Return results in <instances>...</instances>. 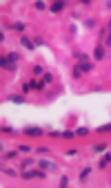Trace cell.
Returning <instances> with one entry per match:
<instances>
[{"label":"cell","mask_w":111,"mask_h":188,"mask_svg":"<svg viewBox=\"0 0 111 188\" xmlns=\"http://www.w3.org/2000/svg\"><path fill=\"white\" fill-rule=\"evenodd\" d=\"M36 177H44V170L42 168H38V170H22V179H36Z\"/></svg>","instance_id":"cell-1"},{"label":"cell","mask_w":111,"mask_h":188,"mask_svg":"<svg viewBox=\"0 0 111 188\" xmlns=\"http://www.w3.org/2000/svg\"><path fill=\"white\" fill-rule=\"evenodd\" d=\"M0 67H2V70H9V72H16V70H18L16 63L9 61V56H2V58H0Z\"/></svg>","instance_id":"cell-2"},{"label":"cell","mask_w":111,"mask_h":188,"mask_svg":"<svg viewBox=\"0 0 111 188\" xmlns=\"http://www.w3.org/2000/svg\"><path fill=\"white\" fill-rule=\"evenodd\" d=\"M22 132H25V135H29V137H40L44 130H42V128H38V126H27Z\"/></svg>","instance_id":"cell-3"},{"label":"cell","mask_w":111,"mask_h":188,"mask_svg":"<svg viewBox=\"0 0 111 188\" xmlns=\"http://www.w3.org/2000/svg\"><path fill=\"white\" fill-rule=\"evenodd\" d=\"M49 11H51V14H60V11H64V2H62V0H56V2L49 7Z\"/></svg>","instance_id":"cell-4"},{"label":"cell","mask_w":111,"mask_h":188,"mask_svg":"<svg viewBox=\"0 0 111 188\" xmlns=\"http://www.w3.org/2000/svg\"><path fill=\"white\" fill-rule=\"evenodd\" d=\"M20 45L25 47V49H29V52L36 47V45H33V38H27V36H22V38H20Z\"/></svg>","instance_id":"cell-5"},{"label":"cell","mask_w":111,"mask_h":188,"mask_svg":"<svg viewBox=\"0 0 111 188\" xmlns=\"http://www.w3.org/2000/svg\"><path fill=\"white\" fill-rule=\"evenodd\" d=\"M109 164H111V152H105V155H102V159L98 161V168H107Z\"/></svg>","instance_id":"cell-6"},{"label":"cell","mask_w":111,"mask_h":188,"mask_svg":"<svg viewBox=\"0 0 111 188\" xmlns=\"http://www.w3.org/2000/svg\"><path fill=\"white\" fill-rule=\"evenodd\" d=\"M29 85H31V90H36V92H42V90H44V81H36V79H33Z\"/></svg>","instance_id":"cell-7"},{"label":"cell","mask_w":111,"mask_h":188,"mask_svg":"<svg viewBox=\"0 0 111 188\" xmlns=\"http://www.w3.org/2000/svg\"><path fill=\"white\" fill-rule=\"evenodd\" d=\"M38 166L42 168V170H53V168H56L51 161H47V159H40V161H38Z\"/></svg>","instance_id":"cell-8"},{"label":"cell","mask_w":111,"mask_h":188,"mask_svg":"<svg viewBox=\"0 0 111 188\" xmlns=\"http://www.w3.org/2000/svg\"><path fill=\"white\" fill-rule=\"evenodd\" d=\"M7 101H11V103H25V96H20V94H9Z\"/></svg>","instance_id":"cell-9"},{"label":"cell","mask_w":111,"mask_h":188,"mask_svg":"<svg viewBox=\"0 0 111 188\" xmlns=\"http://www.w3.org/2000/svg\"><path fill=\"white\" fill-rule=\"evenodd\" d=\"M94 58H105V47L102 45H98L94 49Z\"/></svg>","instance_id":"cell-10"},{"label":"cell","mask_w":111,"mask_h":188,"mask_svg":"<svg viewBox=\"0 0 111 188\" xmlns=\"http://www.w3.org/2000/svg\"><path fill=\"white\" fill-rule=\"evenodd\" d=\"M78 67H80L82 72H91V70H94V63H91V61H87V63H78Z\"/></svg>","instance_id":"cell-11"},{"label":"cell","mask_w":111,"mask_h":188,"mask_svg":"<svg viewBox=\"0 0 111 188\" xmlns=\"http://www.w3.org/2000/svg\"><path fill=\"white\" fill-rule=\"evenodd\" d=\"M73 58H76L78 63H87V61H89V56H87V54H82V52H76V54H73Z\"/></svg>","instance_id":"cell-12"},{"label":"cell","mask_w":111,"mask_h":188,"mask_svg":"<svg viewBox=\"0 0 111 188\" xmlns=\"http://www.w3.org/2000/svg\"><path fill=\"white\" fill-rule=\"evenodd\" d=\"M105 45L111 47V20L107 23V38H105Z\"/></svg>","instance_id":"cell-13"},{"label":"cell","mask_w":111,"mask_h":188,"mask_svg":"<svg viewBox=\"0 0 111 188\" xmlns=\"http://www.w3.org/2000/svg\"><path fill=\"white\" fill-rule=\"evenodd\" d=\"M89 175H91V166H87L85 170L80 173V182H87V177H89Z\"/></svg>","instance_id":"cell-14"},{"label":"cell","mask_w":111,"mask_h":188,"mask_svg":"<svg viewBox=\"0 0 111 188\" xmlns=\"http://www.w3.org/2000/svg\"><path fill=\"white\" fill-rule=\"evenodd\" d=\"M31 72H33V76H42V74H44V70L40 67V65H33V67H31Z\"/></svg>","instance_id":"cell-15"},{"label":"cell","mask_w":111,"mask_h":188,"mask_svg":"<svg viewBox=\"0 0 111 188\" xmlns=\"http://www.w3.org/2000/svg\"><path fill=\"white\" fill-rule=\"evenodd\" d=\"M42 81H44V85H47V83H53V74L44 72V74H42Z\"/></svg>","instance_id":"cell-16"},{"label":"cell","mask_w":111,"mask_h":188,"mask_svg":"<svg viewBox=\"0 0 111 188\" xmlns=\"http://www.w3.org/2000/svg\"><path fill=\"white\" fill-rule=\"evenodd\" d=\"M107 148H109L107 143H98V146H94V152H105Z\"/></svg>","instance_id":"cell-17"},{"label":"cell","mask_w":111,"mask_h":188,"mask_svg":"<svg viewBox=\"0 0 111 188\" xmlns=\"http://www.w3.org/2000/svg\"><path fill=\"white\" fill-rule=\"evenodd\" d=\"M76 135H78V137H87V135H89V128H78Z\"/></svg>","instance_id":"cell-18"},{"label":"cell","mask_w":111,"mask_h":188,"mask_svg":"<svg viewBox=\"0 0 111 188\" xmlns=\"http://www.w3.org/2000/svg\"><path fill=\"white\" fill-rule=\"evenodd\" d=\"M73 137H76L73 130H64V132H62V139H73Z\"/></svg>","instance_id":"cell-19"},{"label":"cell","mask_w":111,"mask_h":188,"mask_svg":"<svg viewBox=\"0 0 111 188\" xmlns=\"http://www.w3.org/2000/svg\"><path fill=\"white\" fill-rule=\"evenodd\" d=\"M96 132H111V123H105V126H100Z\"/></svg>","instance_id":"cell-20"},{"label":"cell","mask_w":111,"mask_h":188,"mask_svg":"<svg viewBox=\"0 0 111 188\" xmlns=\"http://www.w3.org/2000/svg\"><path fill=\"white\" fill-rule=\"evenodd\" d=\"M33 45H36V47H42V45H44V38H42V36H36V38H33Z\"/></svg>","instance_id":"cell-21"},{"label":"cell","mask_w":111,"mask_h":188,"mask_svg":"<svg viewBox=\"0 0 111 188\" xmlns=\"http://www.w3.org/2000/svg\"><path fill=\"white\" fill-rule=\"evenodd\" d=\"M29 150H31V146H25V143H22V146H18V152H25V155H27Z\"/></svg>","instance_id":"cell-22"},{"label":"cell","mask_w":111,"mask_h":188,"mask_svg":"<svg viewBox=\"0 0 111 188\" xmlns=\"http://www.w3.org/2000/svg\"><path fill=\"white\" fill-rule=\"evenodd\" d=\"M13 29L16 32H25V23H13Z\"/></svg>","instance_id":"cell-23"},{"label":"cell","mask_w":111,"mask_h":188,"mask_svg":"<svg viewBox=\"0 0 111 188\" xmlns=\"http://www.w3.org/2000/svg\"><path fill=\"white\" fill-rule=\"evenodd\" d=\"M73 79H82V70L80 67H73Z\"/></svg>","instance_id":"cell-24"},{"label":"cell","mask_w":111,"mask_h":188,"mask_svg":"<svg viewBox=\"0 0 111 188\" xmlns=\"http://www.w3.org/2000/svg\"><path fill=\"white\" fill-rule=\"evenodd\" d=\"M49 137H53V139H58V137H62V132H60V130H49Z\"/></svg>","instance_id":"cell-25"},{"label":"cell","mask_w":111,"mask_h":188,"mask_svg":"<svg viewBox=\"0 0 111 188\" xmlns=\"http://www.w3.org/2000/svg\"><path fill=\"white\" fill-rule=\"evenodd\" d=\"M33 7H36V9H38V11H42V9H47V5H44V2H42V0H38V2H36Z\"/></svg>","instance_id":"cell-26"},{"label":"cell","mask_w":111,"mask_h":188,"mask_svg":"<svg viewBox=\"0 0 111 188\" xmlns=\"http://www.w3.org/2000/svg\"><path fill=\"white\" fill-rule=\"evenodd\" d=\"M85 27H89V29H91V27H96V20H94V18H87V20H85Z\"/></svg>","instance_id":"cell-27"},{"label":"cell","mask_w":111,"mask_h":188,"mask_svg":"<svg viewBox=\"0 0 111 188\" xmlns=\"http://www.w3.org/2000/svg\"><path fill=\"white\" fill-rule=\"evenodd\" d=\"M60 188H67L69 186V179H67V177H60V184H58Z\"/></svg>","instance_id":"cell-28"},{"label":"cell","mask_w":111,"mask_h":188,"mask_svg":"<svg viewBox=\"0 0 111 188\" xmlns=\"http://www.w3.org/2000/svg\"><path fill=\"white\" fill-rule=\"evenodd\" d=\"M29 166H33V161H31V159H25V161H22V170H27Z\"/></svg>","instance_id":"cell-29"},{"label":"cell","mask_w":111,"mask_h":188,"mask_svg":"<svg viewBox=\"0 0 111 188\" xmlns=\"http://www.w3.org/2000/svg\"><path fill=\"white\" fill-rule=\"evenodd\" d=\"M2 132H5V135H11V132H13V128H9V126H2Z\"/></svg>","instance_id":"cell-30"},{"label":"cell","mask_w":111,"mask_h":188,"mask_svg":"<svg viewBox=\"0 0 111 188\" xmlns=\"http://www.w3.org/2000/svg\"><path fill=\"white\" fill-rule=\"evenodd\" d=\"M105 7H107V9H111V0H109V2H105Z\"/></svg>","instance_id":"cell-31"}]
</instances>
